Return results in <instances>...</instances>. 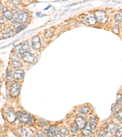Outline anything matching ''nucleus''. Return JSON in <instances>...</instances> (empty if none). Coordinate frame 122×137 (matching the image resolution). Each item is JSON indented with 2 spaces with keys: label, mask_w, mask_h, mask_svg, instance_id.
I'll return each mask as SVG.
<instances>
[{
  "label": "nucleus",
  "mask_w": 122,
  "mask_h": 137,
  "mask_svg": "<svg viewBox=\"0 0 122 137\" xmlns=\"http://www.w3.org/2000/svg\"><path fill=\"white\" fill-rule=\"evenodd\" d=\"M16 117L17 118L18 120L22 124H32L34 122V118L30 116L28 114L19 111L16 113Z\"/></svg>",
  "instance_id": "1"
},
{
  "label": "nucleus",
  "mask_w": 122,
  "mask_h": 137,
  "mask_svg": "<svg viewBox=\"0 0 122 137\" xmlns=\"http://www.w3.org/2000/svg\"><path fill=\"white\" fill-rule=\"evenodd\" d=\"M95 18L100 23L104 24L107 21V15L104 10H96L95 12Z\"/></svg>",
  "instance_id": "2"
},
{
  "label": "nucleus",
  "mask_w": 122,
  "mask_h": 137,
  "mask_svg": "<svg viewBox=\"0 0 122 137\" xmlns=\"http://www.w3.org/2000/svg\"><path fill=\"white\" fill-rule=\"evenodd\" d=\"M20 88H21V85H20V83L17 82H13L10 87V94L11 96H17L20 93Z\"/></svg>",
  "instance_id": "3"
},
{
  "label": "nucleus",
  "mask_w": 122,
  "mask_h": 137,
  "mask_svg": "<svg viewBox=\"0 0 122 137\" xmlns=\"http://www.w3.org/2000/svg\"><path fill=\"white\" fill-rule=\"evenodd\" d=\"M23 60L28 64H34L37 61V58L34 55L30 53L29 52H26L21 55Z\"/></svg>",
  "instance_id": "4"
},
{
  "label": "nucleus",
  "mask_w": 122,
  "mask_h": 137,
  "mask_svg": "<svg viewBox=\"0 0 122 137\" xmlns=\"http://www.w3.org/2000/svg\"><path fill=\"white\" fill-rule=\"evenodd\" d=\"M16 113L12 108H9L6 113V118L9 122L12 123L16 119Z\"/></svg>",
  "instance_id": "5"
},
{
  "label": "nucleus",
  "mask_w": 122,
  "mask_h": 137,
  "mask_svg": "<svg viewBox=\"0 0 122 137\" xmlns=\"http://www.w3.org/2000/svg\"><path fill=\"white\" fill-rule=\"evenodd\" d=\"M59 134V129L55 126H50L47 130V135L48 137H56Z\"/></svg>",
  "instance_id": "6"
},
{
  "label": "nucleus",
  "mask_w": 122,
  "mask_h": 137,
  "mask_svg": "<svg viewBox=\"0 0 122 137\" xmlns=\"http://www.w3.org/2000/svg\"><path fill=\"white\" fill-rule=\"evenodd\" d=\"M32 47L34 50H38L41 47V43L40 37L38 36H36L32 38Z\"/></svg>",
  "instance_id": "7"
},
{
  "label": "nucleus",
  "mask_w": 122,
  "mask_h": 137,
  "mask_svg": "<svg viewBox=\"0 0 122 137\" xmlns=\"http://www.w3.org/2000/svg\"><path fill=\"white\" fill-rule=\"evenodd\" d=\"M28 18V15L26 12H21L20 14H17L16 17H15V21L19 23H25V21L27 20Z\"/></svg>",
  "instance_id": "8"
},
{
  "label": "nucleus",
  "mask_w": 122,
  "mask_h": 137,
  "mask_svg": "<svg viewBox=\"0 0 122 137\" xmlns=\"http://www.w3.org/2000/svg\"><path fill=\"white\" fill-rule=\"evenodd\" d=\"M24 76H25V72L23 70L21 69H18L16 70L14 73V74H13V77L15 79V80H21L24 78Z\"/></svg>",
  "instance_id": "9"
},
{
  "label": "nucleus",
  "mask_w": 122,
  "mask_h": 137,
  "mask_svg": "<svg viewBox=\"0 0 122 137\" xmlns=\"http://www.w3.org/2000/svg\"><path fill=\"white\" fill-rule=\"evenodd\" d=\"M30 51V47L29 45L28 44V42H24L20 45V48L19 49V53H20V54L22 55L23 53H26V52H29Z\"/></svg>",
  "instance_id": "10"
},
{
  "label": "nucleus",
  "mask_w": 122,
  "mask_h": 137,
  "mask_svg": "<svg viewBox=\"0 0 122 137\" xmlns=\"http://www.w3.org/2000/svg\"><path fill=\"white\" fill-rule=\"evenodd\" d=\"M117 129H118V125L113 122H110L107 127V132H109L110 134L115 133Z\"/></svg>",
  "instance_id": "11"
},
{
  "label": "nucleus",
  "mask_w": 122,
  "mask_h": 137,
  "mask_svg": "<svg viewBox=\"0 0 122 137\" xmlns=\"http://www.w3.org/2000/svg\"><path fill=\"white\" fill-rule=\"evenodd\" d=\"M75 123L78 126V128L83 129L86 125L85 120L83 117H77L75 119Z\"/></svg>",
  "instance_id": "12"
},
{
  "label": "nucleus",
  "mask_w": 122,
  "mask_h": 137,
  "mask_svg": "<svg viewBox=\"0 0 122 137\" xmlns=\"http://www.w3.org/2000/svg\"><path fill=\"white\" fill-rule=\"evenodd\" d=\"M3 15L4 17H6L9 20H11L13 18V14L7 8H4L3 10Z\"/></svg>",
  "instance_id": "13"
},
{
  "label": "nucleus",
  "mask_w": 122,
  "mask_h": 137,
  "mask_svg": "<svg viewBox=\"0 0 122 137\" xmlns=\"http://www.w3.org/2000/svg\"><path fill=\"white\" fill-rule=\"evenodd\" d=\"M92 132V128L90 127L89 123L86 124L84 128L83 129V134L85 136H88Z\"/></svg>",
  "instance_id": "14"
},
{
  "label": "nucleus",
  "mask_w": 122,
  "mask_h": 137,
  "mask_svg": "<svg viewBox=\"0 0 122 137\" xmlns=\"http://www.w3.org/2000/svg\"><path fill=\"white\" fill-rule=\"evenodd\" d=\"M19 132L23 137H32V134L28 130L25 129V128H20Z\"/></svg>",
  "instance_id": "15"
},
{
  "label": "nucleus",
  "mask_w": 122,
  "mask_h": 137,
  "mask_svg": "<svg viewBox=\"0 0 122 137\" xmlns=\"http://www.w3.org/2000/svg\"><path fill=\"white\" fill-rule=\"evenodd\" d=\"M90 127H91L92 130H95L96 127V121L95 120V117L92 116L90 118V122H89Z\"/></svg>",
  "instance_id": "16"
},
{
  "label": "nucleus",
  "mask_w": 122,
  "mask_h": 137,
  "mask_svg": "<svg viewBox=\"0 0 122 137\" xmlns=\"http://www.w3.org/2000/svg\"><path fill=\"white\" fill-rule=\"evenodd\" d=\"M59 133L60 135L64 137V136L68 135V133H69V132H68V130H67V128H66V127H61V128H60V130H59Z\"/></svg>",
  "instance_id": "17"
},
{
  "label": "nucleus",
  "mask_w": 122,
  "mask_h": 137,
  "mask_svg": "<svg viewBox=\"0 0 122 137\" xmlns=\"http://www.w3.org/2000/svg\"><path fill=\"white\" fill-rule=\"evenodd\" d=\"M96 19L95 18L93 17H88L86 18V21L89 25H94L96 23Z\"/></svg>",
  "instance_id": "18"
},
{
  "label": "nucleus",
  "mask_w": 122,
  "mask_h": 137,
  "mask_svg": "<svg viewBox=\"0 0 122 137\" xmlns=\"http://www.w3.org/2000/svg\"><path fill=\"white\" fill-rule=\"evenodd\" d=\"M121 109V105L117 103L115 105H113L112 107V111L114 113H118L120 111V110Z\"/></svg>",
  "instance_id": "19"
},
{
  "label": "nucleus",
  "mask_w": 122,
  "mask_h": 137,
  "mask_svg": "<svg viewBox=\"0 0 122 137\" xmlns=\"http://www.w3.org/2000/svg\"><path fill=\"white\" fill-rule=\"evenodd\" d=\"M11 65L14 68H19L22 66V64H21L20 62L16 60H13L11 62Z\"/></svg>",
  "instance_id": "20"
},
{
  "label": "nucleus",
  "mask_w": 122,
  "mask_h": 137,
  "mask_svg": "<svg viewBox=\"0 0 122 137\" xmlns=\"http://www.w3.org/2000/svg\"><path fill=\"white\" fill-rule=\"evenodd\" d=\"M90 111V108L89 107L87 106H84L83 107L81 108L79 110V111L81 113L83 114H87Z\"/></svg>",
  "instance_id": "21"
},
{
  "label": "nucleus",
  "mask_w": 122,
  "mask_h": 137,
  "mask_svg": "<svg viewBox=\"0 0 122 137\" xmlns=\"http://www.w3.org/2000/svg\"><path fill=\"white\" fill-rule=\"evenodd\" d=\"M78 126H77L75 122V123L72 124V125H71L70 126V129H71V131H72L73 133H77V132L78 131Z\"/></svg>",
  "instance_id": "22"
},
{
  "label": "nucleus",
  "mask_w": 122,
  "mask_h": 137,
  "mask_svg": "<svg viewBox=\"0 0 122 137\" xmlns=\"http://www.w3.org/2000/svg\"><path fill=\"white\" fill-rule=\"evenodd\" d=\"M14 32L13 31H10V32H8V33H5V34H3V36H2V37L3 38H10V37H12V36H14Z\"/></svg>",
  "instance_id": "23"
},
{
  "label": "nucleus",
  "mask_w": 122,
  "mask_h": 137,
  "mask_svg": "<svg viewBox=\"0 0 122 137\" xmlns=\"http://www.w3.org/2000/svg\"><path fill=\"white\" fill-rule=\"evenodd\" d=\"M114 18L116 22L118 23H121V21H122V15L120 14H116L114 17Z\"/></svg>",
  "instance_id": "24"
},
{
  "label": "nucleus",
  "mask_w": 122,
  "mask_h": 137,
  "mask_svg": "<svg viewBox=\"0 0 122 137\" xmlns=\"http://www.w3.org/2000/svg\"><path fill=\"white\" fill-rule=\"evenodd\" d=\"M45 37H46V38H51V37L53 36V32H52L51 30H47V31H45Z\"/></svg>",
  "instance_id": "25"
},
{
  "label": "nucleus",
  "mask_w": 122,
  "mask_h": 137,
  "mask_svg": "<svg viewBox=\"0 0 122 137\" xmlns=\"http://www.w3.org/2000/svg\"><path fill=\"white\" fill-rule=\"evenodd\" d=\"M39 126H41V127H43V126H46L48 124V121H46L45 119H40L39 120Z\"/></svg>",
  "instance_id": "26"
},
{
  "label": "nucleus",
  "mask_w": 122,
  "mask_h": 137,
  "mask_svg": "<svg viewBox=\"0 0 122 137\" xmlns=\"http://www.w3.org/2000/svg\"><path fill=\"white\" fill-rule=\"evenodd\" d=\"M26 25H20V26H19V27H17L16 29V33H19V32H20V31H21L22 30H23L24 29L26 28Z\"/></svg>",
  "instance_id": "27"
},
{
  "label": "nucleus",
  "mask_w": 122,
  "mask_h": 137,
  "mask_svg": "<svg viewBox=\"0 0 122 137\" xmlns=\"http://www.w3.org/2000/svg\"><path fill=\"white\" fill-rule=\"evenodd\" d=\"M116 137H122V127L121 128H118L115 132Z\"/></svg>",
  "instance_id": "28"
},
{
  "label": "nucleus",
  "mask_w": 122,
  "mask_h": 137,
  "mask_svg": "<svg viewBox=\"0 0 122 137\" xmlns=\"http://www.w3.org/2000/svg\"><path fill=\"white\" fill-rule=\"evenodd\" d=\"M37 135L38 137H45V133L43 130H39L37 131Z\"/></svg>",
  "instance_id": "29"
},
{
  "label": "nucleus",
  "mask_w": 122,
  "mask_h": 137,
  "mask_svg": "<svg viewBox=\"0 0 122 137\" xmlns=\"http://www.w3.org/2000/svg\"><path fill=\"white\" fill-rule=\"evenodd\" d=\"M107 133V132H106L105 130H101L99 131L98 132V137H104Z\"/></svg>",
  "instance_id": "30"
},
{
  "label": "nucleus",
  "mask_w": 122,
  "mask_h": 137,
  "mask_svg": "<svg viewBox=\"0 0 122 137\" xmlns=\"http://www.w3.org/2000/svg\"><path fill=\"white\" fill-rule=\"evenodd\" d=\"M112 31H113V32H114L115 34H119V29H118V26H115L114 27H113V29H112Z\"/></svg>",
  "instance_id": "31"
},
{
  "label": "nucleus",
  "mask_w": 122,
  "mask_h": 137,
  "mask_svg": "<svg viewBox=\"0 0 122 137\" xmlns=\"http://www.w3.org/2000/svg\"><path fill=\"white\" fill-rule=\"evenodd\" d=\"M122 96L120 94H117V98H116V100H115L116 103L120 102L122 100Z\"/></svg>",
  "instance_id": "32"
},
{
  "label": "nucleus",
  "mask_w": 122,
  "mask_h": 137,
  "mask_svg": "<svg viewBox=\"0 0 122 137\" xmlns=\"http://www.w3.org/2000/svg\"><path fill=\"white\" fill-rule=\"evenodd\" d=\"M117 117L119 119L122 120V111H118L117 114Z\"/></svg>",
  "instance_id": "33"
},
{
  "label": "nucleus",
  "mask_w": 122,
  "mask_h": 137,
  "mask_svg": "<svg viewBox=\"0 0 122 137\" xmlns=\"http://www.w3.org/2000/svg\"><path fill=\"white\" fill-rule=\"evenodd\" d=\"M12 74H11V71H9L8 72V74H7V80L8 81H9L10 80V78L11 77Z\"/></svg>",
  "instance_id": "34"
},
{
  "label": "nucleus",
  "mask_w": 122,
  "mask_h": 137,
  "mask_svg": "<svg viewBox=\"0 0 122 137\" xmlns=\"http://www.w3.org/2000/svg\"><path fill=\"white\" fill-rule=\"evenodd\" d=\"M11 3H12L13 4H18L20 3H21V1H11Z\"/></svg>",
  "instance_id": "35"
},
{
  "label": "nucleus",
  "mask_w": 122,
  "mask_h": 137,
  "mask_svg": "<svg viewBox=\"0 0 122 137\" xmlns=\"http://www.w3.org/2000/svg\"><path fill=\"white\" fill-rule=\"evenodd\" d=\"M4 23V20L3 17L0 16V23Z\"/></svg>",
  "instance_id": "36"
},
{
  "label": "nucleus",
  "mask_w": 122,
  "mask_h": 137,
  "mask_svg": "<svg viewBox=\"0 0 122 137\" xmlns=\"http://www.w3.org/2000/svg\"><path fill=\"white\" fill-rule=\"evenodd\" d=\"M3 5L1 2H0V10H3Z\"/></svg>",
  "instance_id": "37"
},
{
  "label": "nucleus",
  "mask_w": 122,
  "mask_h": 137,
  "mask_svg": "<svg viewBox=\"0 0 122 137\" xmlns=\"http://www.w3.org/2000/svg\"><path fill=\"white\" fill-rule=\"evenodd\" d=\"M0 26H1V23H0Z\"/></svg>",
  "instance_id": "38"
}]
</instances>
